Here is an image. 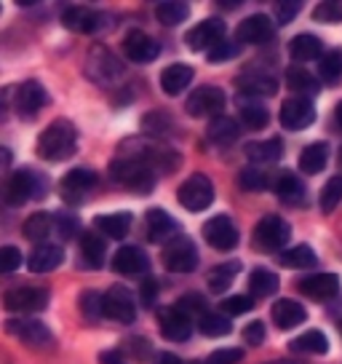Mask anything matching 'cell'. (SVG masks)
<instances>
[{
    "label": "cell",
    "instance_id": "obj_1",
    "mask_svg": "<svg viewBox=\"0 0 342 364\" xmlns=\"http://www.w3.org/2000/svg\"><path fill=\"white\" fill-rule=\"evenodd\" d=\"M78 148V129L67 118H57L38 136V156L46 161H67Z\"/></svg>",
    "mask_w": 342,
    "mask_h": 364
},
{
    "label": "cell",
    "instance_id": "obj_2",
    "mask_svg": "<svg viewBox=\"0 0 342 364\" xmlns=\"http://www.w3.org/2000/svg\"><path fill=\"white\" fill-rule=\"evenodd\" d=\"M110 177L113 182H118L126 191L145 196L155 188V171L150 169L145 161L131 159V156H121L110 164Z\"/></svg>",
    "mask_w": 342,
    "mask_h": 364
},
{
    "label": "cell",
    "instance_id": "obj_3",
    "mask_svg": "<svg viewBox=\"0 0 342 364\" xmlns=\"http://www.w3.org/2000/svg\"><path fill=\"white\" fill-rule=\"evenodd\" d=\"M46 188H48L46 177L35 174L33 169H19L16 174L9 177V182H6V188H3V201L9 206H22V204H27V201H33V198L46 196Z\"/></svg>",
    "mask_w": 342,
    "mask_h": 364
},
{
    "label": "cell",
    "instance_id": "obj_4",
    "mask_svg": "<svg viewBox=\"0 0 342 364\" xmlns=\"http://www.w3.org/2000/svg\"><path fill=\"white\" fill-rule=\"evenodd\" d=\"M126 148H128L126 150V156L145 161L155 174H169V171H174L180 164H182V159H180L174 150L163 148V145H158V142H148V139H128V142H126Z\"/></svg>",
    "mask_w": 342,
    "mask_h": 364
},
{
    "label": "cell",
    "instance_id": "obj_5",
    "mask_svg": "<svg viewBox=\"0 0 342 364\" xmlns=\"http://www.w3.org/2000/svg\"><path fill=\"white\" fill-rule=\"evenodd\" d=\"M48 297L46 287H13L3 295V308L11 314H38L48 308Z\"/></svg>",
    "mask_w": 342,
    "mask_h": 364
},
{
    "label": "cell",
    "instance_id": "obj_6",
    "mask_svg": "<svg viewBox=\"0 0 342 364\" xmlns=\"http://www.w3.org/2000/svg\"><path fill=\"white\" fill-rule=\"evenodd\" d=\"M177 201L187 209V212H204L214 201V185L206 174H193L180 185L177 191Z\"/></svg>",
    "mask_w": 342,
    "mask_h": 364
},
{
    "label": "cell",
    "instance_id": "obj_7",
    "mask_svg": "<svg viewBox=\"0 0 342 364\" xmlns=\"http://www.w3.org/2000/svg\"><path fill=\"white\" fill-rule=\"evenodd\" d=\"M163 268L171 273H190L198 268V247L187 236H177L163 247Z\"/></svg>",
    "mask_w": 342,
    "mask_h": 364
},
{
    "label": "cell",
    "instance_id": "obj_8",
    "mask_svg": "<svg viewBox=\"0 0 342 364\" xmlns=\"http://www.w3.org/2000/svg\"><path fill=\"white\" fill-rule=\"evenodd\" d=\"M292 236V228L284 217L265 215L257 225H254V244L263 252H278Z\"/></svg>",
    "mask_w": 342,
    "mask_h": 364
},
{
    "label": "cell",
    "instance_id": "obj_9",
    "mask_svg": "<svg viewBox=\"0 0 342 364\" xmlns=\"http://www.w3.org/2000/svg\"><path fill=\"white\" fill-rule=\"evenodd\" d=\"M222 107H225V91L217 89V86L195 89L187 97V105H184L187 115H193V118H219Z\"/></svg>",
    "mask_w": 342,
    "mask_h": 364
},
{
    "label": "cell",
    "instance_id": "obj_10",
    "mask_svg": "<svg viewBox=\"0 0 342 364\" xmlns=\"http://www.w3.org/2000/svg\"><path fill=\"white\" fill-rule=\"evenodd\" d=\"M102 316L121 321V324H131L137 318V306L134 297L126 287H110L102 295Z\"/></svg>",
    "mask_w": 342,
    "mask_h": 364
},
{
    "label": "cell",
    "instance_id": "obj_11",
    "mask_svg": "<svg viewBox=\"0 0 342 364\" xmlns=\"http://www.w3.org/2000/svg\"><path fill=\"white\" fill-rule=\"evenodd\" d=\"M204 239L214 250L230 252L238 247V228L228 215H217L204 223Z\"/></svg>",
    "mask_w": 342,
    "mask_h": 364
},
{
    "label": "cell",
    "instance_id": "obj_12",
    "mask_svg": "<svg viewBox=\"0 0 342 364\" xmlns=\"http://www.w3.org/2000/svg\"><path fill=\"white\" fill-rule=\"evenodd\" d=\"M225 33H228L225 22L214 16V19H204V22H198L193 30H187L184 43H187L190 51H211L214 46L222 43Z\"/></svg>",
    "mask_w": 342,
    "mask_h": 364
},
{
    "label": "cell",
    "instance_id": "obj_13",
    "mask_svg": "<svg viewBox=\"0 0 342 364\" xmlns=\"http://www.w3.org/2000/svg\"><path fill=\"white\" fill-rule=\"evenodd\" d=\"M46 105H48V91L38 80H24L22 86H16L13 107H16V113L22 115L24 121H33Z\"/></svg>",
    "mask_w": 342,
    "mask_h": 364
},
{
    "label": "cell",
    "instance_id": "obj_14",
    "mask_svg": "<svg viewBox=\"0 0 342 364\" xmlns=\"http://www.w3.org/2000/svg\"><path fill=\"white\" fill-rule=\"evenodd\" d=\"M6 332L19 338L22 343L33 346V348H46L54 343V335L48 330L43 321H35V318H9L6 321Z\"/></svg>",
    "mask_w": 342,
    "mask_h": 364
},
{
    "label": "cell",
    "instance_id": "obj_15",
    "mask_svg": "<svg viewBox=\"0 0 342 364\" xmlns=\"http://www.w3.org/2000/svg\"><path fill=\"white\" fill-rule=\"evenodd\" d=\"M104 22H107V16L96 9H89V6H67L62 11V24L80 35H92L96 30H102Z\"/></svg>",
    "mask_w": 342,
    "mask_h": 364
},
{
    "label": "cell",
    "instance_id": "obj_16",
    "mask_svg": "<svg viewBox=\"0 0 342 364\" xmlns=\"http://www.w3.org/2000/svg\"><path fill=\"white\" fill-rule=\"evenodd\" d=\"M158 327H160V335L166 341L184 343L193 335V318L187 316L180 306L163 308V311H158Z\"/></svg>",
    "mask_w": 342,
    "mask_h": 364
},
{
    "label": "cell",
    "instance_id": "obj_17",
    "mask_svg": "<svg viewBox=\"0 0 342 364\" xmlns=\"http://www.w3.org/2000/svg\"><path fill=\"white\" fill-rule=\"evenodd\" d=\"M96 185V171L86 169V166H78V169H70L62 180V198L67 204L78 206L86 201V196Z\"/></svg>",
    "mask_w": 342,
    "mask_h": 364
},
{
    "label": "cell",
    "instance_id": "obj_18",
    "mask_svg": "<svg viewBox=\"0 0 342 364\" xmlns=\"http://www.w3.org/2000/svg\"><path fill=\"white\" fill-rule=\"evenodd\" d=\"M316 121V107L305 97H292L281 105V126L289 132H302Z\"/></svg>",
    "mask_w": 342,
    "mask_h": 364
},
{
    "label": "cell",
    "instance_id": "obj_19",
    "mask_svg": "<svg viewBox=\"0 0 342 364\" xmlns=\"http://www.w3.org/2000/svg\"><path fill=\"white\" fill-rule=\"evenodd\" d=\"M123 54L128 57V62H137V65H148L160 54V46L153 35L142 33V30H131L123 38Z\"/></svg>",
    "mask_w": 342,
    "mask_h": 364
},
{
    "label": "cell",
    "instance_id": "obj_20",
    "mask_svg": "<svg viewBox=\"0 0 342 364\" xmlns=\"http://www.w3.org/2000/svg\"><path fill=\"white\" fill-rule=\"evenodd\" d=\"M297 289L305 297H313L321 303V300H331L340 295V279H337V273H313V276L299 279Z\"/></svg>",
    "mask_w": 342,
    "mask_h": 364
},
{
    "label": "cell",
    "instance_id": "obj_21",
    "mask_svg": "<svg viewBox=\"0 0 342 364\" xmlns=\"http://www.w3.org/2000/svg\"><path fill=\"white\" fill-rule=\"evenodd\" d=\"M238 86L243 94H251V97H273L278 91V80L265 68H249L238 75Z\"/></svg>",
    "mask_w": 342,
    "mask_h": 364
},
{
    "label": "cell",
    "instance_id": "obj_22",
    "mask_svg": "<svg viewBox=\"0 0 342 364\" xmlns=\"http://www.w3.org/2000/svg\"><path fill=\"white\" fill-rule=\"evenodd\" d=\"M273 33H275V22H270V16H265V14L246 16V19L238 24V41L241 43L263 46L273 38Z\"/></svg>",
    "mask_w": 342,
    "mask_h": 364
},
{
    "label": "cell",
    "instance_id": "obj_23",
    "mask_svg": "<svg viewBox=\"0 0 342 364\" xmlns=\"http://www.w3.org/2000/svg\"><path fill=\"white\" fill-rule=\"evenodd\" d=\"M65 262V250L59 247V244H38L33 252H30V257H27V268L33 273H51L57 271L59 265Z\"/></svg>",
    "mask_w": 342,
    "mask_h": 364
},
{
    "label": "cell",
    "instance_id": "obj_24",
    "mask_svg": "<svg viewBox=\"0 0 342 364\" xmlns=\"http://www.w3.org/2000/svg\"><path fill=\"white\" fill-rule=\"evenodd\" d=\"M113 271L121 276H137L150 271V257L142 247H121L113 257Z\"/></svg>",
    "mask_w": 342,
    "mask_h": 364
},
{
    "label": "cell",
    "instance_id": "obj_25",
    "mask_svg": "<svg viewBox=\"0 0 342 364\" xmlns=\"http://www.w3.org/2000/svg\"><path fill=\"white\" fill-rule=\"evenodd\" d=\"M270 316H273L278 330H294V327H299V324L308 318V311L299 306L297 300L281 297V300H275L273 308H270Z\"/></svg>",
    "mask_w": 342,
    "mask_h": 364
},
{
    "label": "cell",
    "instance_id": "obj_26",
    "mask_svg": "<svg viewBox=\"0 0 342 364\" xmlns=\"http://www.w3.org/2000/svg\"><path fill=\"white\" fill-rule=\"evenodd\" d=\"M193 75L195 70L190 65H182V62L169 65V68L160 73V89H163V94H169V97H177V94H182L193 83Z\"/></svg>",
    "mask_w": 342,
    "mask_h": 364
},
{
    "label": "cell",
    "instance_id": "obj_27",
    "mask_svg": "<svg viewBox=\"0 0 342 364\" xmlns=\"http://www.w3.org/2000/svg\"><path fill=\"white\" fill-rule=\"evenodd\" d=\"M177 220L166 215L163 209H150L148 212V239L153 244H163L166 239H177Z\"/></svg>",
    "mask_w": 342,
    "mask_h": 364
},
{
    "label": "cell",
    "instance_id": "obj_28",
    "mask_svg": "<svg viewBox=\"0 0 342 364\" xmlns=\"http://www.w3.org/2000/svg\"><path fill=\"white\" fill-rule=\"evenodd\" d=\"M284 156V142L273 136V139H263V142H249L246 145V159L251 166H263V164H275Z\"/></svg>",
    "mask_w": 342,
    "mask_h": 364
},
{
    "label": "cell",
    "instance_id": "obj_29",
    "mask_svg": "<svg viewBox=\"0 0 342 364\" xmlns=\"http://www.w3.org/2000/svg\"><path fill=\"white\" fill-rule=\"evenodd\" d=\"M289 57L294 59L297 65H302V62H313V59H321L324 57V43H321L316 35H297L292 38V43H289Z\"/></svg>",
    "mask_w": 342,
    "mask_h": 364
},
{
    "label": "cell",
    "instance_id": "obj_30",
    "mask_svg": "<svg viewBox=\"0 0 342 364\" xmlns=\"http://www.w3.org/2000/svg\"><path fill=\"white\" fill-rule=\"evenodd\" d=\"M241 134V126L236 118H228V115H219V118H211V124L206 129V136L214 142V145H233Z\"/></svg>",
    "mask_w": 342,
    "mask_h": 364
},
{
    "label": "cell",
    "instance_id": "obj_31",
    "mask_svg": "<svg viewBox=\"0 0 342 364\" xmlns=\"http://www.w3.org/2000/svg\"><path fill=\"white\" fill-rule=\"evenodd\" d=\"M329 161V145L326 142H310L308 148L299 153V169L305 174H319Z\"/></svg>",
    "mask_w": 342,
    "mask_h": 364
},
{
    "label": "cell",
    "instance_id": "obj_32",
    "mask_svg": "<svg viewBox=\"0 0 342 364\" xmlns=\"http://www.w3.org/2000/svg\"><path fill=\"white\" fill-rule=\"evenodd\" d=\"M80 255H83V262L89 268H102L104 265V255H107V247H104V239L96 236L92 230H86L80 236Z\"/></svg>",
    "mask_w": 342,
    "mask_h": 364
},
{
    "label": "cell",
    "instance_id": "obj_33",
    "mask_svg": "<svg viewBox=\"0 0 342 364\" xmlns=\"http://www.w3.org/2000/svg\"><path fill=\"white\" fill-rule=\"evenodd\" d=\"M94 228L102 230L110 239H123L131 228V215L128 212H115V215H99L94 217Z\"/></svg>",
    "mask_w": 342,
    "mask_h": 364
},
{
    "label": "cell",
    "instance_id": "obj_34",
    "mask_svg": "<svg viewBox=\"0 0 342 364\" xmlns=\"http://www.w3.org/2000/svg\"><path fill=\"white\" fill-rule=\"evenodd\" d=\"M278 260L284 268H292V271H305V268H313L319 257H316V252L310 250L308 244H297L292 250H286L278 255Z\"/></svg>",
    "mask_w": 342,
    "mask_h": 364
},
{
    "label": "cell",
    "instance_id": "obj_35",
    "mask_svg": "<svg viewBox=\"0 0 342 364\" xmlns=\"http://www.w3.org/2000/svg\"><path fill=\"white\" fill-rule=\"evenodd\" d=\"M238 271H241L238 260H230V262H222V265H214V268L209 271V289H211L214 295H222V292H225V289L236 282Z\"/></svg>",
    "mask_w": 342,
    "mask_h": 364
},
{
    "label": "cell",
    "instance_id": "obj_36",
    "mask_svg": "<svg viewBox=\"0 0 342 364\" xmlns=\"http://www.w3.org/2000/svg\"><path fill=\"white\" fill-rule=\"evenodd\" d=\"M275 196L284 201V204H302L305 201V185L299 182V177L294 174H284L275 182Z\"/></svg>",
    "mask_w": 342,
    "mask_h": 364
},
{
    "label": "cell",
    "instance_id": "obj_37",
    "mask_svg": "<svg viewBox=\"0 0 342 364\" xmlns=\"http://www.w3.org/2000/svg\"><path fill=\"white\" fill-rule=\"evenodd\" d=\"M286 86L299 91V94H319L321 89L319 80L313 78L302 65H292V68L286 70Z\"/></svg>",
    "mask_w": 342,
    "mask_h": 364
},
{
    "label": "cell",
    "instance_id": "obj_38",
    "mask_svg": "<svg viewBox=\"0 0 342 364\" xmlns=\"http://www.w3.org/2000/svg\"><path fill=\"white\" fill-rule=\"evenodd\" d=\"M292 351L297 353H326L329 351V341L321 330H308L299 338L292 341Z\"/></svg>",
    "mask_w": 342,
    "mask_h": 364
},
{
    "label": "cell",
    "instance_id": "obj_39",
    "mask_svg": "<svg viewBox=\"0 0 342 364\" xmlns=\"http://www.w3.org/2000/svg\"><path fill=\"white\" fill-rule=\"evenodd\" d=\"M54 217L48 215V212H35L24 220V236L30 241H43L51 233V228H54Z\"/></svg>",
    "mask_w": 342,
    "mask_h": 364
},
{
    "label": "cell",
    "instance_id": "obj_40",
    "mask_svg": "<svg viewBox=\"0 0 342 364\" xmlns=\"http://www.w3.org/2000/svg\"><path fill=\"white\" fill-rule=\"evenodd\" d=\"M249 289H251V295H257V297L275 295V289H278V276H275L273 271H267V268H257V271H251V276H249Z\"/></svg>",
    "mask_w": 342,
    "mask_h": 364
},
{
    "label": "cell",
    "instance_id": "obj_41",
    "mask_svg": "<svg viewBox=\"0 0 342 364\" xmlns=\"http://www.w3.org/2000/svg\"><path fill=\"white\" fill-rule=\"evenodd\" d=\"M198 330L204 332L206 338H225V335L233 332V324H230L228 316L209 311V314H204V316L198 318Z\"/></svg>",
    "mask_w": 342,
    "mask_h": 364
},
{
    "label": "cell",
    "instance_id": "obj_42",
    "mask_svg": "<svg viewBox=\"0 0 342 364\" xmlns=\"http://www.w3.org/2000/svg\"><path fill=\"white\" fill-rule=\"evenodd\" d=\"M187 3H180V0H166V3H158V9H155V16H158L160 24H166V27H177V24H182L187 19Z\"/></svg>",
    "mask_w": 342,
    "mask_h": 364
},
{
    "label": "cell",
    "instance_id": "obj_43",
    "mask_svg": "<svg viewBox=\"0 0 342 364\" xmlns=\"http://www.w3.org/2000/svg\"><path fill=\"white\" fill-rule=\"evenodd\" d=\"M319 204L324 215H331V212L342 204V177H331V180L324 185V191H321V196H319Z\"/></svg>",
    "mask_w": 342,
    "mask_h": 364
},
{
    "label": "cell",
    "instance_id": "obj_44",
    "mask_svg": "<svg viewBox=\"0 0 342 364\" xmlns=\"http://www.w3.org/2000/svg\"><path fill=\"white\" fill-rule=\"evenodd\" d=\"M319 75L326 83H334V80L342 78V51H326L319 59Z\"/></svg>",
    "mask_w": 342,
    "mask_h": 364
},
{
    "label": "cell",
    "instance_id": "obj_45",
    "mask_svg": "<svg viewBox=\"0 0 342 364\" xmlns=\"http://www.w3.org/2000/svg\"><path fill=\"white\" fill-rule=\"evenodd\" d=\"M241 121L249 126V129H265L267 121H270V113L260 102H243L241 105Z\"/></svg>",
    "mask_w": 342,
    "mask_h": 364
},
{
    "label": "cell",
    "instance_id": "obj_46",
    "mask_svg": "<svg viewBox=\"0 0 342 364\" xmlns=\"http://www.w3.org/2000/svg\"><path fill=\"white\" fill-rule=\"evenodd\" d=\"M238 185L243 191L257 193V191H265L270 185V180H267V171H263L260 166H243L238 174Z\"/></svg>",
    "mask_w": 342,
    "mask_h": 364
},
{
    "label": "cell",
    "instance_id": "obj_47",
    "mask_svg": "<svg viewBox=\"0 0 342 364\" xmlns=\"http://www.w3.org/2000/svg\"><path fill=\"white\" fill-rule=\"evenodd\" d=\"M313 19L324 24L342 22V0H324L313 9Z\"/></svg>",
    "mask_w": 342,
    "mask_h": 364
},
{
    "label": "cell",
    "instance_id": "obj_48",
    "mask_svg": "<svg viewBox=\"0 0 342 364\" xmlns=\"http://www.w3.org/2000/svg\"><path fill=\"white\" fill-rule=\"evenodd\" d=\"M254 308V300L249 295H233L228 300H222V311H225V316H241V314H246Z\"/></svg>",
    "mask_w": 342,
    "mask_h": 364
},
{
    "label": "cell",
    "instance_id": "obj_49",
    "mask_svg": "<svg viewBox=\"0 0 342 364\" xmlns=\"http://www.w3.org/2000/svg\"><path fill=\"white\" fill-rule=\"evenodd\" d=\"M54 228H57L59 236H62L65 241L75 239V236H83V233H80L78 217H72V215H59V217H57V223H54Z\"/></svg>",
    "mask_w": 342,
    "mask_h": 364
},
{
    "label": "cell",
    "instance_id": "obj_50",
    "mask_svg": "<svg viewBox=\"0 0 342 364\" xmlns=\"http://www.w3.org/2000/svg\"><path fill=\"white\" fill-rule=\"evenodd\" d=\"M177 306L182 308V311L190 318H193V314H195V318H201L204 314H209V308H206V300L201 295H182V300H180Z\"/></svg>",
    "mask_w": 342,
    "mask_h": 364
},
{
    "label": "cell",
    "instance_id": "obj_51",
    "mask_svg": "<svg viewBox=\"0 0 342 364\" xmlns=\"http://www.w3.org/2000/svg\"><path fill=\"white\" fill-rule=\"evenodd\" d=\"M80 311L89 318H99L102 316V295L99 292H83L80 295Z\"/></svg>",
    "mask_w": 342,
    "mask_h": 364
},
{
    "label": "cell",
    "instance_id": "obj_52",
    "mask_svg": "<svg viewBox=\"0 0 342 364\" xmlns=\"http://www.w3.org/2000/svg\"><path fill=\"white\" fill-rule=\"evenodd\" d=\"M241 46L236 43V41H222L219 46H214L211 51H209V62L214 65V62H225V59H233L238 57Z\"/></svg>",
    "mask_w": 342,
    "mask_h": 364
},
{
    "label": "cell",
    "instance_id": "obj_53",
    "mask_svg": "<svg viewBox=\"0 0 342 364\" xmlns=\"http://www.w3.org/2000/svg\"><path fill=\"white\" fill-rule=\"evenodd\" d=\"M22 265V252L16 247H3L0 250V273H13Z\"/></svg>",
    "mask_w": 342,
    "mask_h": 364
},
{
    "label": "cell",
    "instance_id": "obj_54",
    "mask_svg": "<svg viewBox=\"0 0 342 364\" xmlns=\"http://www.w3.org/2000/svg\"><path fill=\"white\" fill-rule=\"evenodd\" d=\"M302 9V3H297V0H286V3H278L275 6V22L278 24H289L294 19L297 14Z\"/></svg>",
    "mask_w": 342,
    "mask_h": 364
},
{
    "label": "cell",
    "instance_id": "obj_55",
    "mask_svg": "<svg viewBox=\"0 0 342 364\" xmlns=\"http://www.w3.org/2000/svg\"><path fill=\"white\" fill-rule=\"evenodd\" d=\"M241 359H243L241 348H217L209 356V364H238Z\"/></svg>",
    "mask_w": 342,
    "mask_h": 364
},
{
    "label": "cell",
    "instance_id": "obj_56",
    "mask_svg": "<svg viewBox=\"0 0 342 364\" xmlns=\"http://www.w3.org/2000/svg\"><path fill=\"white\" fill-rule=\"evenodd\" d=\"M139 300H142V306H148V308L155 306V300H158V284H155V279H153V276H148V279L142 282Z\"/></svg>",
    "mask_w": 342,
    "mask_h": 364
},
{
    "label": "cell",
    "instance_id": "obj_57",
    "mask_svg": "<svg viewBox=\"0 0 342 364\" xmlns=\"http://www.w3.org/2000/svg\"><path fill=\"white\" fill-rule=\"evenodd\" d=\"M265 324L263 321H251V324H246V330H243V341L249 343V346H263L265 343Z\"/></svg>",
    "mask_w": 342,
    "mask_h": 364
},
{
    "label": "cell",
    "instance_id": "obj_58",
    "mask_svg": "<svg viewBox=\"0 0 342 364\" xmlns=\"http://www.w3.org/2000/svg\"><path fill=\"white\" fill-rule=\"evenodd\" d=\"M99 362H102V364H128L118 351H104V353H99Z\"/></svg>",
    "mask_w": 342,
    "mask_h": 364
},
{
    "label": "cell",
    "instance_id": "obj_59",
    "mask_svg": "<svg viewBox=\"0 0 342 364\" xmlns=\"http://www.w3.org/2000/svg\"><path fill=\"white\" fill-rule=\"evenodd\" d=\"M158 364H187V362H182L177 353L163 351V353H158Z\"/></svg>",
    "mask_w": 342,
    "mask_h": 364
},
{
    "label": "cell",
    "instance_id": "obj_60",
    "mask_svg": "<svg viewBox=\"0 0 342 364\" xmlns=\"http://www.w3.org/2000/svg\"><path fill=\"white\" fill-rule=\"evenodd\" d=\"M334 118H337V124H340V129H342V102L337 105V110H334Z\"/></svg>",
    "mask_w": 342,
    "mask_h": 364
},
{
    "label": "cell",
    "instance_id": "obj_61",
    "mask_svg": "<svg viewBox=\"0 0 342 364\" xmlns=\"http://www.w3.org/2000/svg\"><path fill=\"white\" fill-rule=\"evenodd\" d=\"M337 161H340V169H342V148H340V159H337Z\"/></svg>",
    "mask_w": 342,
    "mask_h": 364
},
{
    "label": "cell",
    "instance_id": "obj_62",
    "mask_svg": "<svg viewBox=\"0 0 342 364\" xmlns=\"http://www.w3.org/2000/svg\"><path fill=\"white\" fill-rule=\"evenodd\" d=\"M187 364H209V362H187Z\"/></svg>",
    "mask_w": 342,
    "mask_h": 364
},
{
    "label": "cell",
    "instance_id": "obj_63",
    "mask_svg": "<svg viewBox=\"0 0 342 364\" xmlns=\"http://www.w3.org/2000/svg\"><path fill=\"white\" fill-rule=\"evenodd\" d=\"M273 364H289V362H273Z\"/></svg>",
    "mask_w": 342,
    "mask_h": 364
}]
</instances>
